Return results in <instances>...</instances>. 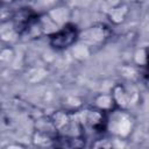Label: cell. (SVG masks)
<instances>
[{"instance_id":"obj_17","label":"cell","mask_w":149,"mask_h":149,"mask_svg":"<svg viewBox=\"0 0 149 149\" xmlns=\"http://www.w3.org/2000/svg\"><path fill=\"white\" fill-rule=\"evenodd\" d=\"M144 84H146V87H147V90L149 91V74H147V76H146V80H144Z\"/></svg>"},{"instance_id":"obj_11","label":"cell","mask_w":149,"mask_h":149,"mask_svg":"<svg viewBox=\"0 0 149 149\" xmlns=\"http://www.w3.org/2000/svg\"><path fill=\"white\" fill-rule=\"evenodd\" d=\"M56 136L44 133V132H41V130H37V129H34L33 135H31V142L36 147H54Z\"/></svg>"},{"instance_id":"obj_8","label":"cell","mask_w":149,"mask_h":149,"mask_svg":"<svg viewBox=\"0 0 149 149\" xmlns=\"http://www.w3.org/2000/svg\"><path fill=\"white\" fill-rule=\"evenodd\" d=\"M92 106L106 113H111L116 108V105L111 93H98L93 98Z\"/></svg>"},{"instance_id":"obj_15","label":"cell","mask_w":149,"mask_h":149,"mask_svg":"<svg viewBox=\"0 0 149 149\" xmlns=\"http://www.w3.org/2000/svg\"><path fill=\"white\" fill-rule=\"evenodd\" d=\"M92 147L93 148H112L113 147V139L109 140L105 135L99 136L94 140V142L92 143Z\"/></svg>"},{"instance_id":"obj_6","label":"cell","mask_w":149,"mask_h":149,"mask_svg":"<svg viewBox=\"0 0 149 149\" xmlns=\"http://www.w3.org/2000/svg\"><path fill=\"white\" fill-rule=\"evenodd\" d=\"M38 14L40 13L36 9H34L33 7H28V6L21 7L17 10L13 12L12 17H10V21H12L15 30L19 33L20 38H21V35L23 34V31L38 16Z\"/></svg>"},{"instance_id":"obj_10","label":"cell","mask_w":149,"mask_h":149,"mask_svg":"<svg viewBox=\"0 0 149 149\" xmlns=\"http://www.w3.org/2000/svg\"><path fill=\"white\" fill-rule=\"evenodd\" d=\"M0 36L5 44L12 45L16 40L20 38L19 33L15 30L13 23L10 20L1 21V28H0Z\"/></svg>"},{"instance_id":"obj_14","label":"cell","mask_w":149,"mask_h":149,"mask_svg":"<svg viewBox=\"0 0 149 149\" xmlns=\"http://www.w3.org/2000/svg\"><path fill=\"white\" fill-rule=\"evenodd\" d=\"M15 58V51L13 49L12 45L9 44H5L1 50H0V62L3 66H7L9 64H12V62Z\"/></svg>"},{"instance_id":"obj_3","label":"cell","mask_w":149,"mask_h":149,"mask_svg":"<svg viewBox=\"0 0 149 149\" xmlns=\"http://www.w3.org/2000/svg\"><path fill=\"white\" fill-rule=\"evenodd\" d=\"M79 119L85 130H90L98 137L105 135L107 132V119L108 113L102 112L93 106L78 111Z\"/></svg>"},{"instance_id":"obj_5","label":"cell","mask_w":149,"mask_h":149,"mask_svg":"<svg viewBox=\"0 0 149 149\" xmlns=\"http://www.w3.org/2000/svg\"><path fill=\"white\" fill-rule=\"evenodd\" d=\"M111 94L114 99L116 108L129 111L133 106H135L140 99L139 92L135 87L128 83H116L111 90Z\"/></svg>"},{"instance_id":"obj_2","label":"cell","mask_w":149,"mask_h":149,"mask_svg":"<svg viewBox=\"0 0 149 149\" xmlns=\"http://www.w3.org/2000/svg\"><path fill=\"white\" fill-rule=\"evenodd\" d=\"M80 30L73 22H68L57 31L48 36L49 47L56 51H63L72 48L79 41Z\"/></svg>"},{"instance_id":"obj_4","label":"cell","mask_w":149,"mask_h":149,"mask_svg":"<svg viewBox=\"0 0 149 149\" xmlns=\"http://www.w3.org/2000/svg\"><path fill=\"white\" fill-rule=\"evenodd\" d=\"M112 29L106 23H94L90 27H87L84 30H80L79 41L85 43L87 47L92 48H99L102 47L107 40L111 37Z\"/></svg>"},{"instance_id":"obj_9","label":"cell","mask_w":149,"mask_h":149,"mask_svg":"<svg viewBox=\"0 0 149 149\" xmlns=\"http://www.w3.org/2000/svg\"><path fill=\"white\" fill-rule=\"evenodd\" d=\"M48 15L59 26H64L65 23L70 22V9L65 6H62V5H55L52 8H50L49 10H47Z\"/></svg>"},{"instance_id":"obj_7","label":"cell","mask_w":149,"mask_h":149,"mask_svg":"<svg viewBox=\"0 0 149 149\" xmlns=\"http://www.w3.org/2000/svg\"><path fill=\"white\" fill-rule=\"evenodd\" d=\"M129 6L126 2H119L118 5H115L114 7H112L107 13V19L108 21L113 24V26H119L121 23H123L127 19V16L129 15Z\"/></svg>"},{"instance_id":"obj_18","label":"cell","mask_w":149,"mask_h":149,"mask_svg":"<svg viewBox=\"0 0 149 149\" xmlns=\"http://www.w3.org/2000/svg\"><path fill=\"white\" fill-rule=\"evenodd\" d=\"M146 48H147V54H148V65H149V45H147ZM148 65H147V66H148ZM147 66H146V68H147Z\"/></svg>"},{"instance_id":"obj_16","label":"cell","mask_w":149,"mask_h":149,"mask_svg":"<svg viewBox=\"0 0 149 149\" xmlns=\"http://www.w3.org/2000/svg\"><path fill=\"white\" fill-rule=\"evenodd\" d=\"M16 0H1V5L2 6H10L12 3H14Z\"/></svg>"},{"instance_id":"obj_13","label":"cell","mask_w":149,"mask_h":149,"mask_svg":"<svg viewBox=\"0 0 149 149\" xmlns=\"http://www.w3.org/2000/svg\"><path fill=\"white\" fill-rule=\"evenodd\" d=\"M133 64L137 68H144L148 65V54L147 48H139L133 54Z\"/></svg>"},{"instance_id":"obj_12","label":"cell","mask_w":149,"mask_h":149,"mask_svg":"<svg viewBox=\"0 0 149 149\" xmlns=\"http://www.w3.org/2000/svg\"><path fill=\"white\" fill-rule=\"evenodd\" d=\"M71 50H72L73 57H74L76 59H78V61H84V59H86V58L91 55V51H92V49H91L90 47H87L85 43H83V42H80V41H78V42L71 48Z\"/></svg>"},{"instance_id":"obj_1","label":"cell","mask_w":149,"mask_h":149,"mask_svg":"<svg viewBox=\"0 0 149 149\" xmlns=\"http://www.w3.org/2000/svg\"><path fill=\"white\" fill-rule=\"evenodd\" d=\"M134 127L135 120L129 111L115 108L114 111L108 113L107 130H109L113 137L127 140L133 133Z\"/></svg>"}]
</instances>
